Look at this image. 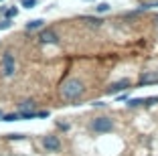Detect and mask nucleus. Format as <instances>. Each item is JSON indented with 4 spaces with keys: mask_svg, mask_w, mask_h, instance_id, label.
I'll return each instance as SVG.
<instances>
[{
    "mask_svg": "<svg viewBox=\"0 0 158 156\" xmlns=\"http://www.w3.org/2000/svg\"><path fill=\"white\" fill-rule=\"evenodd\" d=\"M85 2H95V0H85Z\"/></svg>",
    "mask_w": 158,
    "mask_h": 156,
    "instance_id": "18",
    "label": "nucleus"
},
{
    "mask_svg": "<svg viewBox=\"0 0 158 156\" xmlns=\"http://www.w3.org/2000/svg\"><path fill=\"white\" fill-rule=\"evenodd\" d=\"M39 41L45 43V45H57L59 43V35L53 28H43L41 35H39Z\"/></svg>",
    "mask_w": 158,
    "mask_h": 156,
    "instance_id": "4",
    "label": "nucleus"
},
{
    "mask_svg": "<svg viewBox=\"0 0 158 156\" xmlns=\"http://www.w3.org/2000/svg\"><path fill=\"white\" fill-rule=\"evenodd\" d=\"M138 83H140V85H150V83H158V71H156V69H152V71H144V73H140Z\"/></svg>",
    "mask_w": 158,
    "mask_h": 156,
    "instance_id": "5",
    "label": "nucleus"
},
{
    "mask_svg": "<svg viewBox=\"0 0 158 156\" xmlns=\"http://www.w3.org/2000/svg\"><path fill=\"white\" fill-rule=\"evenodd\" d=\"M144 106V99H128V108H138Z\"/></svg>",
    "mask_w": 158,
    "mask_h": 156,
    "instance_id": "14",
    "label": "nucleus"
},
{
    "mask_svg": "<svg viewBox=\"0 0 158 156\" xmlns=\"http://www.w3.org/2000/svg\"><path fill=\"white\" fill-rule=\"evenodd\" d=\"M16 120H20V114L16 112V114H6L4 116V122H16Z\"/></svg>",
    "mask_w": 158,
    "mask_h": 156,
    "instance_id": "13",
    "label": "nucleus"
},
{
    "mask_svg": "<svg viewBox=\"0 0 158 156\" xmlns=\"http://www.w3.org/2000/svg\"><path fill=\"white\" fill-rule=\"evenodd\" d=\"M83 93H85V83L79 77H69L67 81L61 83L59 87V95L65 101H75L79 97H83Z\"/></svg>",
    "mask_w": 158,
    "mask_h": 156,
    "instance_id": "1",
    "label": "nucleus"
},
{
    "mask_svg": "<svg viewBox=\"0 0 158 156\" xmlns=\"http://www.w3.org/2000/svg\"><path fill=\"white\" fill-rule=\"evenodd\" d=\"M83 20L89 24V27H95V28H98V27H102V20H99V19H93V16H85Z\"/></svg>",
    "mask_w": 158,
    "mask_h": 156,
    "instance_id": "12",
    "label": "nucleus"
},
{
    "mask_svg": "<svg viewBox=\"0 0 158 156\" xmlns=\"http://www.w3.org/2000/svg\"><path fill=\"white\" fill-rule=\"evenodd\" d=\"M43 23H45V20H43V19H35V20H28V23L24 24V28H27V31H35V28H41V27H43Z\"/></svg>",
    "mask_w": 158,
    "mask_h": 156,
    "instance_id": "9",
    "label": "nucleus"
},
{
    "mask_svg": "<svg viewBox=\"0 0 158 156\" xmlns=\"http://www.w3.org/2000/svg\"><path fill=\"white\" fill-rule=\"evenodd\" d=\"M0 2H2V0H0Z\"/></svg>",
    "mask_w": 158,
    "mask_h": 156,
    "instance_id": "19",
    "label": "nucleus"
},
{
    "mask_svg": "<svg viewBox=\"0 0 158 156\" xmlns=\"http://www.w3.org/2000/svg\"><path fill=\"white\" fill-rule=\"evenodd\" d=\"M0 73L2 77H12L16 73V59H14L12 51H6L2 55V61H0Z\"/></svg>",
    "mask_w": 158,
    "mask_h": 156,
    "instance_id": "2",
    "label": "nucleus"
},
{
    "mask_svg": "<svg viewBox=\"0 0 158 156\" xmlns=\"http://www.w3.org/2000/svg\"><path fill=\"white\" fill-rule=\"evenodd\" d=\"M6 138H8V140H23V138H24V134H19V132H14V134H8Z\"/></svg>",
    "mask_w": 158,
    "mask_h": 156,
    "instance_id": "16",
    "label": "nucleus"
},
{
    "mask_svg": "<svg viewBox=\"0 0 158 156\" xmlns=\"http://www.w3.org/2000/svg\"><path fill=\"white\" fill-rule=\"evenodd\" d=\"M128 87H130V81H128V79H120V81L112 83V85L107 87V93H110V95H116V93L124 91V89H128Z\"/></svg>",
    "mask_w": 158,
    "mask_h": 156,
    "instance_id": "7",
    "label": "nucleus"
},
{
    "mask_svg": "<svg viewBox=\"0 0 158 156\" xmlns=\"http://www.w3.org/2000/svg\"><path fill=\"white\" fill-rule=\"evenodd\" d=\"M20 4H23L24 8H35V4H37V0H20Z\"/></svg>",
    "mask_w": 158,
    "mask_h": 156,
    "instance_id": "15",
    "label": "nucleus"
},
{
    "mask_svg": "<svg viewBox=\"0 0 158 156\" xmlns=\"http://www.w3.org/2000/svg\"><path fill=\"white\" fill-rule=\"evenodd\" d=\"M16 14H19V8H16V6H10V8H6V10H4V16H6V20L14 19Z\"/></svg>",
    "mask_w": 158,
    "mask_h": 156,
    "instance_id": "10",
    "label": "nucleus"
},
{
    "mask_svg": "<svg viewBox=\"0 0 158 156\" xmlns=\"http://www.w3.org/2000/svg\"><path fill=\"white\" fill-rule=\"evenodd\" d=\"M110 10H112V6H110V4H107V2H99V4L98 6H95V12H110Z\"/></svg>",
    "mask_w": 158,
    "mask_h": 156,
    "instance_id": "11",
    "label": "nucleus"
},
{
    "mask_svg": "<svg viewBox=\"0 0 158 156\" xmlns=\"http://www.w3.org/2000/svg\"><path fill=\"white\" fill-rule=\"evenodd\" d=\"M0 118H4V114H2V112H0Z\"/></svg>",
    "mask_w": 158,
    "mask_h": 156,
    "instance_id": "17",
    "label": "nucleus"
},
{
    "mask_svg": "<svg viewBox=\"0 0 158 156\" xmlns=\"http://www.w3.org/2000/svg\"><path fill=\"white\" fill-rule=\"evenodd\" d=\"M43 146H45L47 152H57L61 148V142L57 136H45L43 138Z\"/></svg>",
    "mask_w": 158,
    "mask_h": 156,
    "instance_id": "6",
    "label": "nucleus"
},
{
    "mask_svg": "<svg viewBox=\"0 0 158 156\" xmlns=\"http://www.w3.org/2000/svg\"><path fill=\"white\" fill-rule=\"evenodd\" d=\"M91 128L95 130V132L103 134V132H112L114 130V122L110 118H95L91 122Z\"/></svg>",
    "mask_w": 158,
    "mask_h": 156,
    "instance_id": "3",
    "label": "nucleus"
},
{
    "mask_svg": "<svg viewBox=\"0 0 158 156\" xmlns=\"http://www.w3.org/2000/svg\"><path fill=\"white\" fill-rule=\"evenodd\" d=\"M31 112H37L35 99H24V101L19 103V114H31Z\"/></svg>",
    "mask_w": 158,
    "mask_h": 156,
    "instance_id": "8",
    "label": "nucleus"
}]
</instances>
